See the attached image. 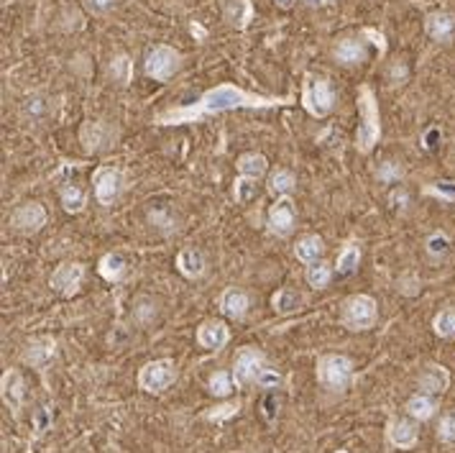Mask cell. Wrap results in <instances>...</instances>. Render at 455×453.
<instances>
[{
	"label": "cell",
	"instance_id": "obj_1",
	"mask_svg": "<svg viewBox=\"0 0 455 453\" xmlns=\"http://www.w3.org/2000/svg\"><path fill=\"white\" fill-rule=\"evenodd\" d=\"M289 103L286 98H264V95H251V92L241 90L236 85H223L207 90L197 103L184 105V108H174V111L164 113L156 118V126H179V123H194L205 116H218V113L241 111V108H274V105Z\"/></svg>",
	"mask_w": 455,
	"mask_h": 453
},
{
	"label": "cell",
	"instance_id": "obj_2",
	"mask_svg": "<svg viewBox=\"0 0 455 453\" xmlns=\"http://www.w3.org/2000/svg\"><path fill=\"white\" fill-rule=\"evenodd\" d=\"M359 134H356V146L361 154H369L381 139V123H379V103L374 98L371 87H361L359 92Z\"/></svg>",
	"mask_w": 455,
	"mask_h": 453
},
{
	"label": "cell",
	"instance_id": "obj_3",
	"mask_svg": "<svg viewBox=\"0 0 455 453\" xmlns=\"http://www.w3.org/2000/svg\"><path fill=\"white\" fill-rule=\"evenodd\" d=\"M353 379V362L343 354H325L317 359V382L330 392H343Z\"/></svg>",
	"mask_w": 455,
	"mask_h": 453
},
{
	"label": "cell",
	"instance_id": "obj_4",
	"mask_svg": "<svg viewBox=\"0 0 455 453\" xmlns=\"http://www.w3.org/2000/svg\"><path fill=\"white\" fill-rule=\"evenodd\" d=\"M376 318L379 307L371 294H351L340 310V320L348 331H369V328H374Z\"/></svg>",
	"mask_w": 455,
	"mask_h": 453
},
{
	"label": "cell",
	"instance_id": "obj_5",
	"mask_svg": "<svg viewBox=\"0 0 455 453\" xmlns=\"http://www.w3.org/2000/svg\"><path fill=\"white\" fill-rule=\"evenodd\" d=\"M302 105H304V111L315 118L328 116L335 105V95L330 82L322 80V77H315V74H307V80H304V87H302Z\"/></svg>",
	"mask_w": 455,
	"mask_h": 453
},
{
	"label": "cell",
	"instance_id": "obj_6",
	"mask_svg": "<svg viewBox=\"0 0 455 453\" xmlns=\"http://www.w3.org/2000/svg\"><path fill=\"white\" fill-rule=\"evenodd\" d=\"M176 379V367L171 359H156L149 362L139 372V387L149 394H161L164 389H169Z\"/></svg>",
	"mask_w": 455,
	"mask_h": 453
},
{
	"label": "cell",
	"instance_id": "obj_7",
	"mask_svg": "<svg viewBox=\"0 0 455 453\" xmlns=\"http://www.w3.org/2000/svg\"><path fill=\"white\" fill-rule=\"evenodd\" d=\"M264 369H266V356L246 346V349L238 351L236 364H233V382H236V387L259 384V377H261Z\"/></svg>",
	"mask_w": 455,
	"mask_h": 453
},
{
	"label": "cell",
	"instance_id": "obj_8",
	"mask_svg": "<svg viewBox=\"0 0 455 453\" xmlns=\"http://www.w3.org/2000/svg\"><path fill=\"white\" fill-rule=\"evenodd\" d=\"M176 67H179V54L171 46H166V44H159V46L149 49L144 61L146 74L154 77L156 82H166L176 72Z\"/></svg>",
	"mask_w": 455,
	"mask_h": 453
},
{
	"label": "cell",
	"instance_id": "obj_9",
	"mask_svg": "<svg viewBox=\"0 0 455 453\" xmlns=\"http://www.w3.org/2000/svg\"><path fill=\"white\" fill-rule=\"evenodd\" d=\"M11 226L19 233H26V236L39 233L46 226V210H44V205H39V202H26V205L13 210Z\"/></svg>",
	"mask_w": 455,
	"mask_h": 453
},
{
	"label": "cell",
	"instance_id": "obj_10",
	"mask_svg": "<svg viewBox=\"0 0 455 453\" xmlns=\"http://www.w3.org/2000/svg\"><path fill=\"white\" fill-rule=\"evenodd\" d=\"M123 190V174L116 166H103L95 171V197L100 205H113Z\"/></svg>",
	"mask_w": 455,
	"mask_h": 453
},
{
	"label": "cell",
	"instance_id": "obj_11",
	"mask_svg": "<svg viewBox=\"0 0 455 453\" xmlns=\"http://www.w3.org/2000/svg\"><path fill=\"white\" fill-rule=\"evenodd\" d=\"M82 277H85V267L82 264H59L54 272H51V287L56 289L64 297H72L77 294L79 284H82Z\"/></svg>",
	"mask_w": 455,
	"mask_h": 453
},
{
	"label": "cell",
	"instance_id": "obj_12",
	"mask_svg": "<svg viewBox=\"0 0 455 453\" xmlns=\"http://www.w3.org/2000/svg\"><path fill=\"white\" fill-rule=\"evenodd\" d=\"M294 221H297V215H294V205H291L289 197H281L271 205L269 210V218H266V226L274 236H289L294 231Z\"/></svg>",
	"mask_w": 455,
	"mask_h": 453
},
{
	"label": "cell",
	"instance_id": "obj_13",
	"mask_svg": "<svg viewBox=\"0 0 455 453\" xmlns=\"http://www.w3.org/2000/svg\"><path fill=\"white\" fill-rule=\"evenodd\" d=\"M386 438L399 451H412L419 441L417 425L412 420H404V417H391L386 425Z\"/></svg>",
	"mask_w": 455,
	"mask_h": 453
},
{
	"label": "cell",
	"instance_id": "obj_14",
	"mask_svg": "<svg viewBox=\"0 0 455 453\" xmlns=\"http://www.w3.org/2000/svg\"><path fill=\"white\" fill-rule=\"evenodd\" d=\"M54 354H56V341L51 336H41V338H34V341L26 346L21 359H24V364H29V367L44 369L54 359Z\"/></svg>",
	"mask_w": 455,
	"mask_h": 453
},
{
	"label": "cell",
	"instance_id": "obj_15",
	"mask_svg": "<svg viewBox=\"0 0 455 453\" xmlns=\"http://www.w3.org/2000/svg\"><path fill=\"white\" fill-rule=\"evenodd\" d=\"M228 338H231V333L223 320H205L197 328V343L207 351H220L228 343Z\"/></svg>",
	"mask_w": 455,
	"mask_h": 453
},
{
	"label": "cell",
	"instance_id": "obj_16",
	"mask_svg": "<svg viewBox=\"0 0 455 453\" xmlns=\"http://www.w3.org/2000/svg\"><path fill=\"white\" fill-rule=\"evenodd\" d=\"M24 377H21L16 369H6L3 377H0V394H3V402L11 407V410H19L21 404H24Z\"/></svg>",
	"mask_w": 455,
	"mask_h": 453
},
{
	"label": "cell",
	"instance_id": "obj_17",
	"mask_svg": "<svg viewBox=\"0 0 455 453\" xmlns=\"http://www.w3.org/2000/svg\"><path fill=\"white\" fill-rule=\"evenodd\" d=\"M450 387V372L440 364H427L419 374V389L427 394H443Z\"/></svg>",
	"mask_w": 455,
	"mask_h": 453
},
{
	"label": "cell",
	"instance_id": "obj_18",
	"mask_svg": "<svg viewBox=\"0 0 455 453\" xmlns=\"http://www.w3.org/2000/svg\"><path fill=\"white\" fill-rule=\"evenodd\" d=\"M425 31L435 39V41H448V39L455 34V16L448 11L430 13L425 21Z\"/></svg>",
	"mask_w": 455,
	"mask_h": 453
},
{
	"label": "cell",
	"instance_id": "obj_19",
	"mask_svg": "<svg viewBox=\"0 0 455 453\" xmlns=\"http://www.w3.org/2000/svg\"><path fill=\"white\" fill-rule=\"evenodd\" d=\"M249 294L243 292V289H236V287H231V289H225L223 292V297H220V307H223V312L228 315V318H233V320H241V318H246V312H249Z\"/></svg>",
	"mask_w": 455,
	"mask_h": 453
},
{
	"label": "cell",
	"instance_id": "obj_20",
	"mask_svg": "<svg viewBox=\"0 0 455 453\" xmlns=\"http://www.w3.org/2000/svg\"><path fill=\"white\" fill-rule=\"evenodd\" d=\"M176 269L182 272L187 279H200L205 274V257L197 249H182L176 254Z\"/></svg>",
	"mask_w": 455,
	"mask_h": 453
},
{
	"label": "cell",
	"instance_id": "obj_21",
	"mask_svg": "<svg viewBox=\"0 0 455 453\" xmlns=\"http://www.w3.org/2000/svg\"><path fill=\"white\" fill-rule=\"evenodd\" d=\"M223 16L236 29H246L249 21L254 19V6H251V0H225Z\"/></svg>",
	"mask_w": 455,
	"mask_h": 453
},
{
	"label": "cell",
	"instance_id": "obj_22",
	"mask_svg": "<svg viewBox=\"0 0 455 453\" xmlns=\"http://www.w3.org/2000/svg\"><path fill=\"white\" fill-rule=\"evenodd\" d=\"M294 254H297L299 262H304L307 267H310V264H317L322 259V254H325V244H322L320 236L310 233V236H302V239L297 241Z\"/></svg>",
	"mask_w": 455,
	"mask_h": 453
},
{
	"label": "cell",
	"instance_id": "obj_23",
	"mask_svg": "<svg viewBox=\"0 0 455 453\" xmlns=\"http://www.w3.org/2000/svg\"><path fill=\"white\" fill-rule=\"evenodd\" d=\"M407 415L412 417V420H430L432 415H435V410H437V404H435V399H432V394H427V392H419V394H412V397L407 399Z\"/></svg>",
	"mask_w": 455,
	"mask_h": 453
},
{
	"label": "cell",
	"instance_id": "obj_24",
	"mask_svg": "<svg viewBox=\"0 0 455 453\" xmlns=\"http://www.w3.org/2000/svg\"><path fill=\"white\" fill-rule=\"evenodd\" d=\"M79 141H82L87 154L100 151L103 144L108 141V129H105L103 123H85L82 131H79Z\"/></svg>",
	"mask_w": 455,
	"mask_h": 453
},
{
	"label": "cell",
	"instance_id": "obj_25",
	"mask_svg": "<svg viewBox=\"0 0 455 453\" xmlns=\"http://www.w3.org/2000/svg\"><path fill=\"white\" fill-rule=\"evenodd\" d=\"M100 277H103L105 282H121L123 277H126L128 267H126V259L121 257V254H105L103 259H100Z\"/></svg>",
	"mask_w": 455,
	"mask_h": 453
},
{
	"label": "cell",
	"instance_id": "obj_26",
	"mask_svg": "<svg viewBox=\"0 0 455 453\" xmlns=\"http://www.w3.org/2000/svg\"><path fill=\"white\" fill-rule=\"evenodd\" d=\"M266 169H269L266 156H261V154H256V151L243 154L241 159H238V171H241L243 177L259 179V177L266 174Z\"/></svg>",
	"mask_w": 455,
	"mask_h": 453
},
{
	"label": "cell",
	"instance_id": "obj_27",
	"mask_svg": "<svg viewBox=\"0 0 455 453\" xmlns=\"http://www.w3.org/2000/svg\"><path fill=\"white\" fill-rule=\"evenodd\" d=\"M335 59L343 61V64H359L366 59V49L359 39H343V41L335 46Z\"/></svg>",
	"mask_w": 455,
	"mask_h": 453
},
{
	"label": "cell",
	"instance_id": "obj_28",
	"mask_svg": "<svg viewBox=\"0 0 455 453\" xmlns=\"http://www.w3.org/2000/svg\"><path fill=\"white\" fill-rule=\"evenodd\" d=\"M59 197H61V205L67 213H82L87 205V195L82 187L77 184H61L59 187Z\"/></svg>",
	"mask_w": 455,
	"mask_h": 453
},
{
	"label": "cell",
	"instance_id": "obj_29",
	"mask_svg": "<svg viewBox=\"0 0 455 453\" xmlns=\"http://www.w3.org/2000/svg\"><path fill=\"white\" fill-rule=\"evenodd\" d=\"M271 305L279 315H289V312H297L299 307H302V294H297L289 287H281L279 292L271 297Z\"/></svg>",
	"mask_w": 455,
	"mask_h": 453
},
{
	"label": "cell",
	"instance_id": "obj_30",
	"mask_svg": "<svg viewBox=\"0 0 455 453\" xmlns=\"http://www.w3.org/2000/svg\"><path fill=\"white\" fill-rule=\"evenodd\" d=\"M294 184H297V179H294V174L289 169H276L269 177V192L276 197H284L294 190Z\"/></svg>",
	"mask_w": 455,
	"mask_h": 453
},
{
	"label": "cell",
	"instance_id": "obj_31",
	"mask_svg": "<svg viewBox=\"0 0 455 453\" xmlns=\"http://www.w3.org/2000/svg\"><path fill=\"white\" fill-rule=\"evenodd\" d=\"M330 277H333V269H330V264H325V262L310 264V267H307V272H304V279H307V284H310V287H315V289L328 287Z\"/></svg>",
	"mask_w": 455,
	"mask_h": 453
},
{
	"label": "cell",
	"instance_id": "obj_32",
	"mask_svg": "<svg viewBox=\"0 0 455 453\" xmlns=\"http://www.w3.org/2000/svg\"><path fill=\"white\" fill-rule=\"evenodd\" d=\"M359 262H361V246L359 244H348L346 249L340 252L335 269H338V274H351V272H356Z\"/></svg>",
	"mask_w": 455,
	"mask_h": 453
},
{
	"label": "cell",
	"instance_id": "obj_33",
	"mask_svg": "<svg viewBox=\"0 0 455 453\" xmlns=\"http://www.w3.org/2000/svg\"><path fill=\"white\" fill-rule=\"evenodd\" d=\"M432 331L440 338H455V310L453 307H445L435 315L432 320Z\"/></svg>",
	"mask_w": 455,
	"mask_h": 453
},
{
	"label": "cell",
	"instance_id": "obj_34",
	"mask_svg": "<svg viewBox=\"0 0 455 453\" xmlns=\"http://www.w3.org/2000/svg\"><path fill=\"white\" fill-rule=\"evenodd\" d=\"M207 389H210V394H215V397H228L233 389V374L215 372L213 377H210V382H207Z\"/></svg>",
	"mask_w": 455,
	"mask_h": 453
},
{
	"label": "cell",
	"instance_id": "obj_35",
	"mask_svg": "<svg viewBox=\"0 0 455 453\" xmlns=\"http://www.w3.org/2000/svg\"><path fill=\"white\" fill-rule=\"evenodd\" d=\"M233 197H236L238 205H246L249 200H254L256 197V179L251 177H238L236 184H233Z\"/></svg>",
	"mask_w": 455,
	"mask_h": 453
},
{
	"label": "cell",
	"instance_id": "obj_36",
	"mask_svg": "<svg viewBox=\"0 0 455 453\" xmlns=\"http://www.w3.org/2000/svg\"><path fill=\"white\" fill-rule=\"evenodd\" d=\"M110 74L118 85H128L131 82V59L126 54H118L116 59L110 61Z\"/></svg>",
	"mask_w": 455,
	"mask_h": 453
},
{
	"label": "cell",
	"instance_id": "obj_37",
	"mask_svg": "<svg viewBox=\"0 0 455 453\" xmlns=\"http://www.w3.org/2000/svg\"><path fill=\"white\" fill-rule=\"evenodd\" d=\"M437 438L443 443H448V446H453L455 443V410L445 412L443 417H440V425H437Z\"/></svg>",
	"mask_w": 455,
	"mask_h": 453
},
{
	"label": "cell",
	"instance_id": "obj_38",
	"mask_svg": "<svg viewBox=\"0 0 455 453\" xmlns=\"http://www.w3.org/2000/svg\"><path fill=\"white\" fill-rule=\"evenodd\" d=\"M448 252H450V239L445 233H432L430 239H427V254H430L432 259L445 257Z\"/></svg>",
	"mask_w": 455,
	"mask_h": 453
},
{
	"label": "cell",
	"instance_id": "obj_39",
	"mask_svg": "<svg viewBox=\"0 0 455 453\" xmlns=\"http://www.w3.org/2000/svg\"><path fill=\"white\" fill-rule=\"evenodd\" d=\"M238 410H241V402H228V404H220V407H213V410L207 412V420H213V423H225L228 417L238 415Z\"/></svg>",
	"mask_w": 455,
	"mask_h": 453
},
{
	"label": "cell",
	"instance_id": "obj_40",
	"mask_svg": "<svg viewBox=\"0 0 455 453\" xmlns=\"http://www.w3.org/2000/svg\"><path fill=\"white\" fill-rule=\"evenodd\" d=\"M154 315H156V305H154L149 297H141L139 307H136V320H139V323H149Z\"/></svg>",
	"mask_w": 455,
	"mask_h": 453
},
{
	"label": "cell",
	"instance_id": "obj_41",
	"mask_svg": "<svg viewBox=\"0 0 455 453\" xmlns=\"http://www.w3.org/2000/svg\"><path fill=\"white\" fill-rule=\"evenodd\" d=\"M376 174H379V179H381V182H396V179L401 177V166L394 164V161H386V164L379 166Z\"/></svg>",
	"mask_w": 455,
	"mask_h": 453
},
{
	"label": "cell",
	"instance_id": "obj_42",
	"mask_svg": "<svg viewBox=\"0 0 455 453\" xmlns=\"http://www.w3.org/2000/svg\"><path fill=\"white\" fill-rule=\"evenodd\" d=\"M279 382H281L279 372H274L271 367L264 369L261 377H259V387H266V389H269V387H276V384H279Z\"/></svg>",
	"mask_w": 455,
	"mask_h": 453
},
{
	"label": "cell",
	"instance_id": "obj_43",
	"mask_svg": "<svg viewBox=\"0 0 455 453\" xmlns=\"http://www.w3.org/2000/svg\"><path fill=\"white\" fill-rule=\"evenodd\" d=\"M396 289H399L401 294H409V297H412V294L419 292V279H414V277H401Z\"/></svg>",
	"mask_w": 455,
	"mask_h": 453
},
{
	"label": "cell",
	"instance_id": "obj_44",
	"mask_svg": "<svg viewBox=\"0 0 455 453\" xmlns=\"http://www.w3.org/2000/svg\"><path fill=\"white\" fill-rule=\"evenodd\" d=\"M49 423H51V410H49V407H41V410L36 412V433H44Z\"/></svg>",
	"mask_w": 455,
	"mask_h": 453
},
{
	"label": "cell",
	"instance_id": "obj_45",
	"mask_svg": "<svg viewBox=\"0 0 455 453\" xmlns=\"http://www.w3.org/2000/svg\"><path fill=\"white\" fill-rule=\"evenodd\" d=\"M87 6L92 8V13H108L113 8V0H87Z\"/></svg>",
	"mask_w": 455,
	"mask_h": 453
},
{
	"label": "cell",
	"instance_id": "obj_46",
	"mask_svg": "<svg viewBox=\"0 0 455 453\" xmlns=\"http://www.w3.org/2000/svg\"><path fill=\"white\" fill-rule=\"evenodd\" d=\"M389 200H391V205H394V208H404L409 197H407V192H404V190H394Z\"/></svg>",
	"mask_w": 455,
	"mask_h": 453
},
{
	"label": "cell",
	"instance_id": "obj_47",
	"mask_svg": "<svg viewBox=\"0 0 455 453\" xmlns=\"http://www.w3.org/2000/svg\"><path fill=\"white\" fill-rule=\"evenodd\" d=\"M364 34H366V36H369V39H374V44H376L379 49L386 51V44H384V36H381V34H376V31H374V29H366Z\"/></svg>",
	"mask_w": 455,
	"mask_h": 453
},
{
	"label": "cell",
	"instance_id": "obj_48",
	"mask_svg": "<svg viewBox=\"0 0 455 453\" xmlns=\"http://www.w3.org/2000/svg\"><path fill=\"white\" fill-rule=\"evenodd\" d=\"M29 111L31 113H44L46 111V105H44V100H29Z\"/></svg>",
	"mask_w": 455,
	"mask_h": 453
},
{
	"label": "cell",
	"instance_id": "obj_49",
	"mask_svg": "<svg viewBox=\"0 0 455 453\" xmlns=\"http://www.w3.org/2000/svg\"><path fill=\"white\" fill-rule=\"evenodd\" d=\"M304 3H307V6H322L325 0H304Z\"/></svg>",
	"mask_w": 455,
	"mask_h": 453
},
{
	"label": "cell",
	"instance_id": "obj_50",
	"mask_svg": "<svg viewBox=\"0 0 455 453\" xmlns=\"http://www.w3.org/2000/svg\"><path fill=\"white\" fill-rule=\"evenodd\" d=\"M276 3H279L281 8H289L291 6V0H276Z\"/></svg>",
	"mask_w": 455,
	"mask_h": 453
},
{
	"label": "cell",
	"instance_id": "obj_51",
	"mask_svg": "<svg viewBox=\"0 0 455 453\" xmlns=\"http://www.w3.org/2000/svg\"><path fill=\"white\" fill-rule=\"evenodd\" d=\"M325 3H333V0H325Z\"/></svg>",
	"mask_w": 455,
	"mask_h": 453
},
{
	"label": "cell",
	"instance_id": "obj_52",
	"mask_svg": "<svg viewBox=\"0 0 455 453\" xmlns=\"http://www.w3.org/2000/svg\"><path fill=\"white\" fill-rule=\"evenodd\" d=\"M338 453H348V451H338Z\"/></svg>",
	"mask_w": 455,
	"mask_h": 453
}]
</instances>
